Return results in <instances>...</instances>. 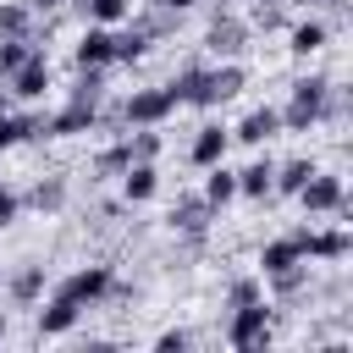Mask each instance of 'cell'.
<instances>
[{
	"instance_id": "1",
	"label": "cell",
	"mask_w": 353,
	"mask_h": 353,
	"mask_svg": "<svg viewBox=\"0 0 353 353\" xmlns=\"http://www.w3.org/2000/svg\"><path fill=\"white\" fill-rule=\"evenodd\" d=\"M243 83H248L243 61H221V66H188V72H176L165 88H171V99H176V105L210 110V105L237 99V94H243Z\"/></svg>"
},
{
	"instance_id": "2",
	"label": "cell",
	"mask_w": 353,
	"mask_h": 353,
	"mask_svg": "<svg viewBox=\"0 0 353 353\" xmlns=\"http://www.w3.org/2000/svg\"><path fill=\"white\" fill-rule=\"evenodd\" d=\"M325 88H331V77H298V83H292V99L276 110V116H281V132H309V127H320Z\"/></svg>"
},
{
	"instance_id": "3",
	"label": "cell",
	"mask_w": 353,
	"mask_h": 353,
	"mask_svg": "<svg viewBox=\"0 0 353 353\" xmlns=\"http://www.w3.org/2000/svg\"><path fill=\"white\" fill-rule=\"evenodd\" d=\"M292 199H298L309 215H347V182H342L336 171H314Z\"/></svg>"
},
{
	"instance_id": "4",
	"label": "cell",
	"mask_w": 353,
	"mask_h": 353,
	"mask_svg": "<svg viewBox=\"0 0 353 353\" xmlns=\"http://www.w3.org/2000/svg\"><path fill=\"white\" fill-rule=\"evenodd\" d=\"M226 342H232V347H243V353L270 347V303L259 298V303L232 309V320H226Z\"/></svg>"
},
{
	"instance_id": "5",
	"label": "cell",
	"mask_w": 353,
	"mask_h": 353,
	"mask_svg": "<svg viewBox=\"0 0 353 353\" xmlns=\"http://www.w3.org/2000/svg\"><path fill=\"white\" fill-rule=\"evenodd\" d=\"M248 39H254V28H248L243 17H232V11H215V22L204 28V50H210L215 61H237V55L248 50Z\"/></svg>"
},
{
	"instance_id": "6",
	"label": "cell",
	"mask_w": 353,
	"mask_h": 353,
	"mask_svg": "<svg viewBox=\"0 0 353 353\" xmlns=\"http://www.w3.org/2000/svg\"><path fill=\"white\" fill-rule=\"evenodd\" d=\"M110 265H77L61 287H55V298H66V303H77V309H94V303H105V287H110Z\"/></svg>"
},
{
	"instance_id": "7",
	"label": "cell",
	"mask_w": 353,
	"mask_h": 353,
	"mask_svg": "<svg viewBox=\"0 0 353 353\" xmlns=\"http://www.w3.org/2000/svg\"><path fill=\"white\" fill-rule=\"evenodd\" d=\"M171 110H176L171 88H138V94H127V99H121V110H116V116H121L127 127H160Z\"/></svg>"
},
{
	"instance_id": "8",
	"label": "cell",
	"mask_w": 353,
	"mask_h": 353,
	"mask_svg": "<svg viewBox=\"0 0 353 353\" xmlns=\"http://www.w3.org/2000/svg\"><path fill=\"white\" fill-rule=\"evenodd\" d=\"M210 221H215V204H210L204 193H193V199H176V204H171V215H165V226H171L176 237H188L193 248L204 243V232H210Z\"/></svg>"
},
{
	"instance_id": "9",
	"label": "cell",
	"mask_w": 353,
	"mask_h": 353,
	"mask_svg": "<svg viewBox=\"0 0 353 353\" xmlns=\"http://www.w3.org/2000/svg\"><path fill=\"white\" fill-rule=\"evenodd\" d=\"M6 88H11V99H44V88H50V55H44V44L6 77Z\"/></svg>"
},
{
	"instance_id": "10",
	"label": "cell",
	"mask_w": 353,
	"mask_h": 353,
	"mask_svg": "<svg viewBox=\"0 0 353 353\" xmlns=\"http://www.w3.org/2000/svg\"><path fill=\"white\" fill-rule=\"evenodd\" d=\"M292 243H298V254L303 259H347L353 254V237H347V226H331V232H292Z\"/></svg>"
},
{
	"instance_id": "11",
	"label": "cell",
	"mask_w": 353,
	"mask_h": 353,
	"mask_svg": "<svg viewBox=\"0 0 353 353\" xmlns=\"http://www.w3.org/2000/svg\"><path fill=\"white\" fill-rule=\"evenodd\" d=\"M94 127H99V105H72L66 99V110L44 116L39 138H77V132H94Z\"/></svg>"
},
{
	"instance_id": "12",
	"label": "cell",
	"mask_w": 353,
	"mask_h": 353,
	"mask_svg": "<svg viewBox=\"0 0 353 353\" xmlns=\"http://www.w3.org/2000/svg\"><path fill=\"white\" fill-rule=\"evenodd\" d=\"M72 61H77V66H116V28L88 22V33H83L77 50H72Z\"/></svg>"
},
{
	"instance_id": "13",
	"label": "cell",
	"mask_w": 353,
	"mask_h": 353,
	"mask_svg": "<svg viewBox=\"0 0 353 353\" xmlns=\"http://www.w3.org/2000/svg\"><path fill=\"white\" fill-rule=\"evenodd\" d=\"M281 132V116H276V105H259V110H248L237 127H232V143H248V149H259L265 138H276Z\"/></svg>"
},
{
	"instance_id": "14",
	"label": "cell",
	"mask_w": 353,
	"mask_h": 353,
	"mask_svg": "<svg viewBox=\"0 0 353 353\" xmlns=\"http://www.w3.org/2000/svg\"><path fill=\"white\" fill-rule=\"evenodd\" d=\"M325 39H331V28H325V22H314V17H298V22H287V50H292L298 61L320 55V50H325Z\"/></svg>"
},
{
	"instance_id": "15",
	"label": "cell",
	"mask_w": 353,
	"mask_h": 353,
	"mask_svg": "<svg viewBox=\"0 0 353 353\" xmlns=\"http://www.w3.org/2000/svg\"><path fill=\"white\" fill-rule=\"evenodd\" d=\"M226 149H232V132H226L221 121H204V127H199V138H193V149H188V160L204 171V165L226 160Z\"/></svg>"
},
{
	"instance_id": "16",
	"label": "cell",
	"mask_w": 353,
	"mask_h": 353,
	"mask_svg": "<svg viewBox=\"0 0 353 353\" xmlns=\"http://www.w3.org/2000/svg\"><path fill=\"white\" fill-rule=\"evenodd\" d=\"M309 281H314V270H309V259H298V265H287V270L265 276V292H270L276 303H292V298H303V292H309Z\"/></svg>"
},
{
	"instance_id": "17",
	"label": "cell",
	"mask_w": 353,
	"mask_h": 353,
	"mask_svg": "<svg viewBox=\"0 0 353 353\" xmlns=\"http://www.w3.org/2000/svg\"><path fill=\"white\" fill-rule=\"evenodd\" d=\"M154 193H160L154 160H132V165L121 171V199H127V204H143V199H154Z\"/></svg>"
},
{
	"instance_id": "18",
	"label": "cell",
	"mask_w": 353,
	"mask_h": 353,
	"mask_svg": "<svg viewBox=\"0 0 353 353\" xmlns=\"http://www.w3.org/2000/svg\"><path fill=\"white\" fill-rule=\"evenodd\" d=\"M39 127H44V116H22V110H0V154L6 149H17V143H28V138H39Z\"/></svg>"
},
{
	"instance_id": "19",
	"label": "cell",
	"mask_w": 353,
	"mask_h": 353,
	"mask_svg": "<svg viewBox=\"0 0 353 353\" xmlns=\"http://www.w3.org/2000/svg\"><path fill=\"white\" fill-rule=\"evenodd\" d=\"M270 176H276V160L259 154V160H248V165L237 171V193H243V199H270Z\"/></svg>"
},
{
	"instance_id": "20",
	"label": "cell",
	"mask_w": 353,
	"mask_h": 353,
	"mask_svg": "<svg viewBox=\"0 0 353 353\" xmlns=\"http://www.w3.org/2000/svg\"><path fill=\"white\" fill-rule=\"evenodd\" d=\"M22 204H33L39 215H61V210H66V176H39Z\"/></svg>"
},
{
	"instance_id": "21",
	"label": "cell",
	"mask_w": 353,
	"mask_h": 353,
	"mask_svg": "<svg viewBox=\"0 0 353 353\" xmlns=\"http://www.w3.org/2000/svg\"><path fill=\"white\" fill-rule=\"evenodd\" d=\"M77 314H83L77 303H66V298H55V292H50V303L39 309V336H66V331L77 325Z\"/></svg>"
},
{
	"instance_id": "22",
	"label": "cell",
	"mask_w": 353,
	"mask_h": 353,
	"mask_svg": "<svg viewBox=\"0 0 353 353\" xmlns=\"http://www.w3.org/2000/svg\"><path fill=\"white\" fill-rule=\"evenodd\" d=\"M0 39H39L33 6H22V0H0Z\"/></svg>"
},
{
	"instance_id": "23",
	"label": "cell",
	"mask_w": 353,
	"mask_h": 353,
	"mask_svg": "<svg viewBox=\"0 0 353 353\" xmlns=\"http://www.w3.org/2000/svg\"><path fill=\"white\" fill-rule=\"evenodd\" d=\"M88 22H99V28H121L127 17H132V0H72Z\"/></svg>"
},
{
	"instance_id": "24",
	"label": "cell",
	"mask_w": 353,
	"mask_h": 353,
	"mask_svg": "<svg viewBox=\"0 0 353 353\" xmlns=\"http://www.w3.org/2000/svg\"><path fill=\"white\" fill-rule=\"evenodd\" d=\"M149 44H154V39H149L138 22H132V28H116V66H132V61H143V55H149Z\"/></svg>"
},
{
	"instance_id": "25",
	"label": "cell",
	"mask_w": 353,
	"mask_h": 353,
	"mask_svg": "<svg viewBox=\"0 0 353 353\" xmlns=\"http://www.w3.org/2000/svg\"><path fill=\"white\" fill-rule=\"evenodd\" d=\"M314 171H320L314 160H287V165H276V176H270V193H287V199H292V193H298V188H303Z\"/></svg>"
},
{
	"instance_id": "26",
	"label": "cell",
	"mask_w": 353,
	"mask_h": 353,
	"mask_svg": "<svg viewBox=\"0 0 353 353\" xmlns=\"http://www.w3.org/2000/svg\"><path fill=\"white\" fill-rule=\"evenodd\" d=\"M204 171H210V176H204V199H210L215 210H221V204H232V199H237V171H226L221 160H215V165H204Z\"/></svg>"
},
{
	"instance_id": "27",
	"label": "cell",
	"mask_w": 353,
	"mask_h": 353,
	"mask_svg": "<svg viewBox=\"0 0 353 353\" xmlns=\"http://www.w3.org/2000/svg\"><path fill=\"white\" fill-rule=\"evenodd\" d=\"M298 259H303L298 243H292V237H276V243L259 248V276H276V270H287V265H298Z\"/></svg>"
},
{
	"instance_id": "28",
	"label": "cell",
	"mask_w": 353,
	"mask_h": 353,
	"mask_svg": "<svg viewBox=\"0 0 353 353\" xmlns=\"http://www.w3.org/2000/svg\"><path fill=\"white\" fill-rule=\"evenodd\" d=\"M44 298V265H22L17 276H11V303H39Z\"/></svg>"
},
{
	"instance_id": "29",
	"label": "cell",
	"mask_w": 353,
	"mask_h": 353,
	"mask_svg": "<svg viewBox=\"0 0 353 353\" xmlns=\"http://www.w3.org/2000/svg\"><path fill=\"white\" fill-rule=\"evenodd\" d=\"M287 22H292V6L287 0H254V11H248V28H259V33H276Z\"/></svg>"
},
{
	"instance_id": "30",
	"label": "cell",
	"mask_w": 353,
	"mask_h": 353,
	"mask_svg": "<svg viewBox=\"0 0 353 353\" xmlns=\"http://www.w3.org/2000/svg\"><path fill=\"white\" fill-rule=\"evenodd\" d=\"M99 94H105V66H77V83H72V105H99Z\"/></svg>"
},
{
	"instance_id": "31",
	"label": "cell",
	"mask_w": 353,
	"mask_h": 353,
	"mask_svg": "<svg viewBox=\"0 0 353 353\" xmlns=\"http://www.w3.org/2000/svg\"><path fill=\"white\" fill-rule=\"evenodd\" d=\"M127 165H132V154H127V138H121V143H110V149H99V154H94V176H121V171H127Z\"/></svg>"
},
{
	"instance_id": "32",
	"label": "cell",
	"mask_w": 353,
	"mask_h": 353,
	"mask_svg": "<svg viewBox=\"0 0 353 353\" xmlns=\"http://www.w3.org/2000/svg\"><path fill=\"white\" fill-rule=\"evenodd\" d=\"M265 298V276H237L226 287V309H243V303H259Z\"/></svg>"
},
{
	"instance_id": "33",
	"label": "cell",
	"mask_w": 353,
	"mask_h": 353,
	"mask_svg": "<svg viewBox=\"0 0 353 353\" xmlns=\"http://www.w3.org/2000/svg\"><path fill=\"white\" fill-rule=\"evenodd\" d=\"M33 50H39V39H0V77H11Z\"/></svg>"
},
{
	"instance_id": "34",
	"label": "cell",
	"mask_w": 353,
	"mask_h": 353,
	"mask_svg": "<svg viewBox=\"0 0 353 353\" xmlns=\"http://www.w3.org/2000/svg\"><path fill=\"white\" fill-rule=\"evenodd\" d=\"M127 154H132V160H154V154H160V132H154V127L127 132Z\"/></svg>"
},
{
	"instance_id": "35",
	"label": "cell",
	"mask_w": 353,
	"mask_h": 353,
	"mask_svg": "<svg viewBox=\"0 0 353 353\" xmlns=\"http://www.w3.org/2000/svg\"><path fill=\"white\" fill-rule=\"evenodd\" d=\"M17 215H22V193H17L11 182H0V232H6Z\"/></svg>"
},
{
	"instance_id": "36",
	"label": "cell",
	"mask_w": 353,
	"mask_h": 353,
	"mask_svg": "<svg viewBox=\"0 0 353 353\" xmlns=\"http://www.w3.org/2000/svg\"><path fill=\"white\" fill-rule=\"evenodd\" d=\"M188 342H193L188 331H160V336H154V347H160V353H182Z\"/></svg>"
},
{
	"instance_id": "37",
	"label": "cell",
	"mask_w": 353,
	"mask_h": 353,
	"mask_svg": "<svg viewBox=\"0 0 353 353\" xmlns=\"http://www.w3.org/2000/svg\"><path fill=\"white\" fill-rule=\"evenodd\" d=\"M33 11H55V6H66V0H28Z\"/></svg>"
},
{
	"instance_id": "38",
	"label": "cell",
	"mask_w": 353,
	"mask_h": 353,
	"mask_svg": "<svg viewBox=\"0 0 353 353\" xmlns=\"http://www.w3.org/2000/svg\"><path fill=\"white\" fill-rule=\"evenodd\" d=\"M160 6H171V11H188V6H199V0H160Z\"/></svg>"
},
{
	"instance_id": "39",
	"label": "cell",
	"mask_w": 353,
	"mask_h": 353,
	"mask_svg": "<svg viewBox=\"0 0 353 353\" xmlns=\"http://www.w3.org/2000/svg\"><path fill=\"white\" fill-rule=\"evenodd\" d=\"M6 105H11V88H6V77H0V110H6Z\"/></svg>"
},
{
	"instance_id": "40",
	"label": "cell",
	"mask_w": 353,
	"mask_h": 353,
	"mask_svg": "<svg viewBox=\"0 0 353 353\" xmlns=\"http://www.w3.org/2000/svg\"><path fill=\"white\" fill-rule=\"evenodd\" d=\"M6 331H11V325H6V314H0V342H6Z\"/></svg>"
},
{
	"instance_id": "41",
	"label": "cell",
	"mask_w": 353,
	"mask_h": 353,
	"mask_svg": "<svg viewBox=\"0 0 353 353\" xmlns=\"http://www.w3.org/2000/svg\"><path fill=\"white\" fill-rule=\"evenodd\" d=\"M287 6H320V0H287Z\"/></svg>"
},
{
	"instance_id": "42",
	"label": "cell",
	"mask_w": 353,
	"mask_h": 353,
	"mask_svg": "<svg viewBox=\"0 0 353 353\" xmlns=\"http://www.w3.org/2000/svg\"><path fill=\"white\" fill-rule=\"evenodd\" d=\"M221 11H232V0H221Z\"/></svg>"
}]
</instances>
